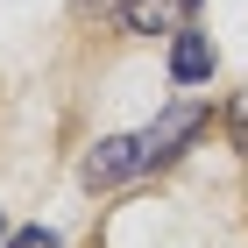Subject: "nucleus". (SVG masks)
Here are the masks:
<instances>
[{
    "instance_id": "nucleus-7",
    "label": "nucleus",
    "mask_w": 248,
    "mask_h": 248,
    "mask_svg": "<svg viewBox=\"0 0 248 248\" xmlns=\"http://www.w3.org/2000/svg\"><path fill=\"white\" fill-rule=\"evenodd\" d=\"M191 7H199V0H191Z\"/></svg>"
},
{
    "instance_id": "nucleus-6",
    "label": "nucleus",
    "mask_w": 248,
    "mask_h": 248,
    "mask_svg": "<svg viewBox=\"0 0 248 248\" xmlns=\"http://www.w3.org/2000/svg\"><path fill=\"white\" fill-rule=\"evenodd\" d=\"M234 142H241V149H248V99H241V107H234Z\"/></svg>"
},
{
    "instance_id": "nucleus-2",
    "label": "nucleus",
    "mask_w": 248,
    "mask_h": 248,
    "mask_svg": "<svg viewBox=\"0 0 248 248\" xmlns=\"http://www.w3.org/2000/svg\"><path fill=\"white\" fill-rule=\"evenodd\" d=\"M142 170V156H135V135H107V142H93L85 149V185H121V177Z\"/></svg>"
},
{
    "instance_id": "nucleus-3",
    "label": "nucleus",
    "mask_w": 248,
    "mask_h": 248,
    "mask_svg": "<svg viewBox=\"0 0 248 248\" xmlns=\"http://www.w3.org/2000/svg\"><path fill=\"white\" fill-rule=\"evenodd\" d=\"M213 43L199 36V29H177V43H170V78L177 85H199V78H213Z\"/></svg>"
},
{
    "instance_id": "nucleus-1",
    "label": "nucleus",
    "mask_w": 248,
    "mask_h": 248,
    "mask_svg": "<svg viewBox=\"0 0 248 248\" xmlns=\"http://www.w3.org/2000/svg\"><path fill=\"white\" fill-rule=\"evenodd\" d=\"M199 135H206V107H170L156 128L135 135V156H142V170H163V163H177Z\"/></svg>"
},
{
    "instance_id": "nucleus-4",
    "label": "nucleus",
    "mask_w": 248,
    "mask_h": 248,
    "mask_svg": "<svg viewBox=\"0 0 248 248\" xmlns=\"http://www.w3.org/2000/svg\"><path fill=\"white\" fill-rule=\"evenodd\" d=\"M185 7L191 0H121V21H128V36H163Z\"/></svg>"
},
{
    "instance_id": "nucleus-5",
    "label": "nucleus",
    "mask_w": 248,
    "mask_h": 248,
    "mask_svg": "<svg viewBox=\"0 0 248 248\" xmlns=\"http://www.w3.org/2000/svg\"><path fill=\"white\" fill-rule=\"evenodd\" d=\"M7 248H57V234H50V227H21Z\"/></svg>"
}]
</instances>
